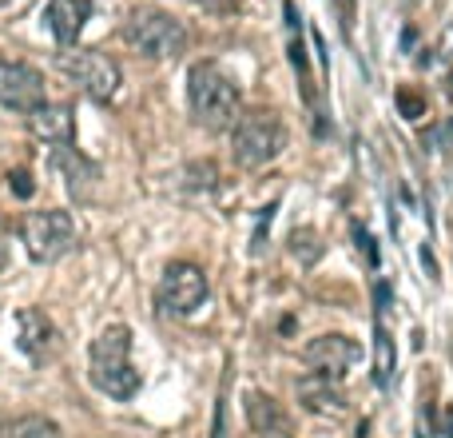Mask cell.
I'll return each mask as SVG.
<instances>
[{"label":"cell","instance_id":"obj_1","mask_svg":"<svg viewBox=\"0 0 453 438\" xmlns=\"http://www.w3.org/2000/svg\"><path fill=\"white\" fill-rule=\"evenodd\" d=\"M187 100H191L195 120L207 128V132H223L239 120V84L219 68V64L203 60L187 72Z\"/></svg>","mask_w":453,"mask_h":438},{"label":"cell","instance_id":"obj_2","mask_svg":"<svg viewBox=\"0 0 453 438\" xmlns=\"http://www.w3.org/2000/svg\"><path fill=\"white\" fill-rule=\"evenodd\" d=\"M88 375L91 383L111 398H131L140 390V371L131 363V331L128 327H108L88 351Z\"/></svg>","mask_w":453,"mask_h":438},{"label":"cell","instance_id":"obj_3","mask_svg":"<svg viewBox=\"0 0 453 438\" xmlns=\"http://www.w3.org/2000/svg\"><path fill=\"white\" fill-rule=\"evenodd\" d=\"M123 40L147 60H175L187 52V28L163 9H135L123 21Z\"/></svg>","mask_w":453,"mask_h":438},{"label":"cell","instance_id":"obj_4","mask_svg":"<svg viewBox=\"0 0 453 438\" xmlns=\"http://www.w3.org/2000/svg\"><path fill=\"white\" fill-rule=\"evenodd\" d=\"M286 148V128L274 112H247L235 120L231 155L239 168H262Z\"/></svg>","mask_w":453,"mask_h":438},{"label":"cell","instance_id":"obj_5","mask_svg":"<svg viewBox=\"0 0 453 438\" xmlns=\"http://www.w3.org/2000/svg\"><path fill=\"white\" fill-rule=\"evenodd\" d=\"M56 68H60L72 84H80L84 92L100 104H108L111 96L120 92V68H116V60L104 56V52H91V48L64 52V56H56Z\"/></svg>","mask_w":453,"mask_h":438},{"label":"cell","instance_id":"obj_6","mask_svg":"<svg viewBox=\"0 0 453 438\" xmlns=\"http://www.w3.org/2000/svg\"><path fill=\"white\" fill-rule=\"evenodd\" d=\"M207 275L203 267L195 263H167L160 279V291H155V303H160L163 315H175V319H187L195 315L203 303H207Z\"/></svg>","mask_w":453,"mask_h":438},{"label":"cell","instance_id":"obj_7","mask_svg":"<svg viewBox=\"0 0 453 438\" xmlns=\"http://www.w3.org/2000/svg\"><path fill=\"white\" fill-rule=\"evenodd\" d=\"M21 235H24V247H28V259L56 263L76 243V224H72L68 212H32L24 219Z\"/></svg>","mask_w":453,"mask_h":438},{"label":"cell","instance_id":"obj_8","mask_svg":"<svg viewBox=\"0 0 453 438\" xmlns=\"http://www.w3.org/2000/svg\"><path fill=\"white\" fill-rule=\"evenodd\" d=\"M44 104V76L21 60H0V108L36 112Z\"/></svg>","mask_w":453,"mask_h":438},{"label":"cell","instance_id":"obj_9","mask_svg":"<svg viewBox=\"0 0 453 438\" xmlns=\"http://www.w3.org/2000/svg\"><path fill=\"white\" fill-rule=\"evenodd\" d=\"M358 358H362V346L354 343L350 335H318L302 346V363L311 371H318V375H330V378L346 375Z\"/></svg>","mask_w":453,"mask_h":438},{"label":"cell","instance_id":"obj_10","mask_svg":"<svg viewBox=\"0 0 453 438\" xmlns=\"http://www.w3.org/2000/svg\"><path fill=\"white\" fill-rule=\"evenodd\" d=\"M88 16H91V0H48V9H44V24L64 48H72L80 40Z\"/></svg>","mask_w":453,"mask_h":438},{"label":"cell","instance_id":"obj_11","mask_svg":"<svg viewBox=\"0 0 453 438\" xmlns=\"http://www.w3.org/2000/svg\"><path fill=\"white\" fill-rule=\"evenodd\" d=\"M294 395H298V403L306 410H314V415H342L346 410V395L342 387L334 383L330 375H302L298 383H294Z\"/></svg>","mask_w":453,"mask_h":438},{"label":"cell","instance_id":"obj_12","mask_svg":"<svg viewBox=\"0 0 453 438\" xmlns=\"http://www.w3.org/2000/svg\"><path fill=\"white\" fill-rule=\"evenodd\" d=\"M242 410H247V422H251L255 434H271V438H286V434H291V415L282 410L279 398L262 395V390H247Z\"/></svg>","mask_w":453,"mask_h":438},{"label":"cell","instance_id":"obj_13","mask_svg":"<svg viewBox=\"0 0 453 438\" xmlns=\"http://www.w3.org/2000/svg\"><path fill=\"white\" fill-rule=\"evenodd\" d=\"M28 132L36 140L52 143V148H64L76 136V120H72L68 104H40L36 112H28Z\"/></svg>","mask_w":453,"mask_h":438},{"label":"cell","instance_id":"obj_14","mask_svg":"<svg viewBox=\"0 0 453 438\" xmlns=\"http://www.w3.org/2000/svg\"><path fill=\"white\" fill-rule=\"evenodd\" d=\"M16 323H21V346L28 351V358H48V351L56 346V327L48 323V315L28 307L16 315Z\"/></svg>","mask_w":453,"mask_h":438},{"label":"cell","instance_id":"obj_15","mask_svg":"<svg viewBox=\"0 0 453 438\" xmlns=\"http://www.w3.org/2000/svg\"><path fill=\"white\" fill-rule=\"evenodd\" d=\"M52 163L64 172V180H68V187H72V195L76 199H88V184L96 180V168H91L88 160H84L72 143H64V148H56L52 152Z\"/></svg>","mask_w":453,"mask_h":438},{"label":"cell","instance_id":"obj_16","mask_svg":"<svg viewBox=\"0 0 453 438\" xmlns=\"http://www.w3.org/2000/svg\"><path fill=\"white\" fill-rule=\"evenodd\" d=\"M393 371H398V351H393V339L386 335V327H374V383L378 387H390Z\"/></svg>","mask_w":453,"mask_h":438},{"label":"cell","instance_id":"obj_17","mask_svg":"<svg viewBox=\"0 0 453 438\" xmlns=\"http://www.w3.org/2000/svg\"><path fill=\"white\" fill-rule=\"evenodd\" d=\"M4 438H60V427L44 415H21L4 427Z\"/></svg>","mask_w":453,"mask_h":438},{"label":"cell","instance_id":"obj_18","mask_svg":"<svg viewBox=\"0 0 453 438\" xmlns=\"http://www.w3.org/2000/svg\"><path fill=\"white\" fill-rule=\"evenodd\" d=\"M291 255L302 267H311L323 259V243H318V231L314 227H294L291 231Z\"/></svg>","mask_w":453,"mask_h":438},{"label":"cell","instance_id":"obj_19","mask_svg":"<svg viewBox=\"0 0 453 438\" xmlns=\"http://www.w3.org/2000/svg\"><path fill=\"white\" fill-rule=\"evenodd\" d=\"M393 104H398V112H402L406 120H422L425 116V96H418L413 88H406V84L393 92Z\"/></svg>","mask_w":453,"mask_h":438},{"label":"cell","instance_id":"obj_20","mask_svg":"<svg viewBox=\"0 0 453 438\" xmlns=\"http://www.w3.org/2000/svg\"><path fill=\"white\" fill-rule=\"evenodd\" d=\"M215 180H219L215 163H191L187 168V184L191 187H215Z\"/></svg>","mask_w":453,"mask_h":438},{"label":"cell","instance_id":"obj_21","mask_svg":"<svg viewBox=\"0 0 453 438\" xmlns=\"http://www.w3.org/2000/svg\"><path fill=\"white\" fill-rule=\"evenodd\" d=\"M12 192L21 195V199H28V195L36 192V184H32V175H28V172H12Z\"/></svg>","mask_w":453,"mask_h":438},{"label":"cell","instance_id":"obj_22","mask_svg":"<svg viewBox=\"0 0 453 438\" xmlns=\"http://www.w3.org/2000/svg\"><path fill=\"white\" fill-rule=\"evenodd\" d=\"M354 239H358V247L366 251V263H370V267H378V247H374V239H370V235H366V231H354Z\"/></svg>","mask_w":453,"mask_h":438},{"label":"cell","instance_id":"obj_23","mask_svg":"<svg viewBox=\"0 0 453 438\" xmlns=\"http://www.w3.org/2000/svg\"><path fill=\"white\" fill-rule=\"evenodd\" d=\"M390 283H386V279H378V283H374V303H378V311H386V307H390Z\"/></svg>","mask_w":453,"mask_h":438},{"label":"cell","instance_id":"obj_24","mask_svg":"<svg viewBox=\"0 0 453 438\" xmlns=\"http://www.w3.org/2000/svg\"><path fill=\"white\" fill-rule=\"evenodd\" d=\"M211 438H227V407H215V427H211Z\"/></svg>","mask_w":453,"mask_h":438},{"label":"cell","instance_id":"obj_25","mask_svg":"<svg viewBox=\"0 0 453 438\" xmlns=\"http://www.w3.org/2000/svg\"><path fill=\"white\" fill-rule=\"evenodd\" d=\"M9 267V231H4V224H0V271Z\"/></svg>","mask_w":453,"mask_h":438},{"label":"cell","instance_id":"obj_26","mask_svg":"<svg viewBox=\"0 0 453 438\" xmlns=\"http://www.w3.org/2000/svg\"><path fill=\"white\" fill-rule=\"evenodd\" d=\"M282 12H286V28H298V9H294V0H286V4H282Z\"/></svg>","mask_w":453,"mask_h":438},{"label":"cell","instance_id":"obj_27","mask_svg":"<svg viewBox=\"0 0 453 438\" xmlns=\"http://www.w3.org/2000/svg\"><path fill=\"white\" fill-rule=\"evenodd\" d=\"M422 263H425V271H430V279H437V263H433V251H430V247H422Z\"/></svg>","mask_w":453,"mask_h":438},{"label":"cell","instance_id":"obj_28","mask_svg":"<svg viewBox=\"0 0 453 438\" xmlns=\"http://www.w3.org/2000/svg\"><path fill=\"white\" fill-rule=\"evenodd\" d=\"M445 438H453V407L445 410Z\"/></svg>","mask_w":453,"mask_h":438},{"label":"cell","instance_id":"obj_29","mask_svg":"<svg viewBox=\"0 0 453 438\" xmlns=\"http://www.w3.org/2000/svg\"><path fill=\"white\" fill-rule=\"evenodd\" d=\"M0 4H4V0H0Z\"/></svg>","mask_w":453,"mask_h":438}]
</instances>
